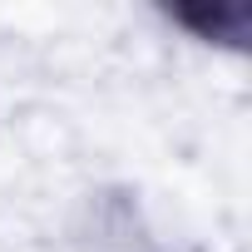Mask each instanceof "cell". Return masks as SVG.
<instances>
[{"label": "cell", "instance_id": "cell-1", "mask_svg": "<svg viewBox=\"0 0 252 252\" xmlns=\"http://www.w3.org/2000/svg\"><path fill=\"white\" fill-rule=\"evenodd\" d=\"M69 242H74V252H163L139 198L124 193V188L89 193L74 227H69Z\"/></svg>", "mask_w": 252, "mask_h": 252}, {"label": "cell", "instance_id": "cell-2", "mask_svg": "<svg viewBox=\"0 0 252 252\" xmlns=\"http://www.w3.org/2000/svg\"><path fill=\"white\" fill-rule=\"evenodd\" d=\"M168 20L183 25L203 45H242L252 15L242 5H188V10H168Z\"/></svg>", "mask_w": 252, "mask_h": 252}]
</instances>
